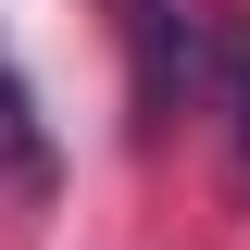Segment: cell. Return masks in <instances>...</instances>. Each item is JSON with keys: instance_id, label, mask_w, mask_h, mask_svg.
Masks as SVG:
<instances>
[{"instance_id": "1", "label": "cell", "mask_w": 250, "mask_h": 250, "mask_svg": "<svg viewBox=\"0 0 250 250\" xmlns=\"http://www.w3.org/2000/svg\"><path fill=\"white\" fill-rule=\"evenodd\" d=\"M0 188H13V200H50L62 188V138H50V113H38L13 38H0Z\"/></svg>"}]
</instances>
